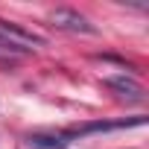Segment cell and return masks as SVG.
Returning a JSON list of instances; mask_svg holds the SVG:
<instances>
[{"label": "cell", "instance_id": "4", "mask_svg": "<svg viewBox=\"0 0 149 149\" xmlns=\"http://www.w3.org/2000/svg\"><path fill=\"white\" fill-rule=\"evenodd\" d=\"M105 85H108L111 91L129 97V100H143V88H140V82H134L132 76H126V73H123V76H108Z\"/></svg>", "mask_w": 149, "mask_h": 149}, {"label": "cell", "instance_id": "2", "mask_svg": "<svg viewBox=\"0 0 149 149\" xmlns=\"http://www.w3.org/2000/svg\"><path fill=\"white\" fill-rule=\"evenodd\" d=\"M50 24L56 29H64V32H76V35H97L100 29L85 18L79 15L76 9H53L50 12Z\"/></svg>", "mask_w": 149, "mask_h": 149}, {"label": "cell", "instance_id": "3", "mask_svg": "<svg viewBox=\"0 0 149 149\" xmlns=\"http://www.w3.org/2000/svg\"><path fill=\"white\" fill-rule=\"evenodd\" d=\"M132 126H146V117H132V120H117V123H85V126H73L64 132V137H82L94 132H114V129H132Z\"/></svg>", "mask_w": 149, "mask_h": 149}, {"label": "cell", "instance_id": "1", "mask_svg": "<svg viewBox=\"0 0 149 149\" xmlns=\"http://www.w3.org/2000/svg\"><path fill=\"white\" fill-rule=\"evenodd\" d=\"M0 44L29 50V47H47V38L38 35V32H32V29H24L21 24H12V21L0 18Z\"/></svg>", "mask_w": 149, "mask_h": 149}, {"label": "cell", "instance_id": "5", "mask_svg": "<svg viewBox=\"0 0 149 149\" xmlns=\"http://www.w3.org/2000/svg\"><path fill=\"white\" fill-rule=\"evenodd\" d=\"M26 143L32 149H67V137L64 134H29Z\"/></svg>", "mask_w": 149, "mask_h": 149}]
</instances>
